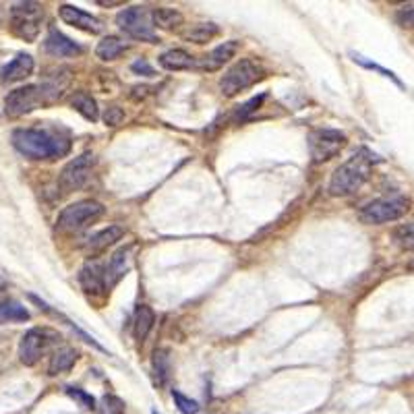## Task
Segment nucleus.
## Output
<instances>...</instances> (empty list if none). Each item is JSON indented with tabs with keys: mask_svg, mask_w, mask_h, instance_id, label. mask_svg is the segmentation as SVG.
<instances>
[{
	"mask_svg": "<svg viewBox=\"0 0 414 414\" xmlns=\"http://www.w3.org/2000/svg\"><path fill=\"white\" fill-rule=\"evenodd\" d=\"M15 149L29 160H58L71 151L69 137L50 129H15L13 131Z\"/></svg>",
	"mask_w": 414,
	"mask_h": 414,
	"instance_id": "obj_1",
	"label": "nucleus"
},
{
	"mask_svg": "<svg viewBox=\"0 0 414 414\" xmlns=\"http://www.w3.org/2000/svg\"><path fill=\"white\" fill-rule=\"evenodd\" d=\"M373 166V156L367 149H360L352 158H348L342 166L335 168L330 178V193L333 197H344L359 191L360 187L369 180Z\"/></svg>",
	"mask_w": 414,
	"mask_h": 414,
	"instance_id": "obj_2",
	"label": "nucleus"
},
{
	"mask_svg": "<svg viewBox=\"0 0 414 414\" xmlns=\"http://www.w3.org/2000/svg\"><path fill=\"white\" fill-rule=\"evenodd\" d=\"M56 98H60V93L56 91L54 87H50L48 83H42V85H25V87H19V89L11 91L6 96V100H4V112L11 118H19V116H25L29 112L42 108L44 104L54 102Z\"/></svg>",
	"mask_w": 414,
	"mask_h": 414,
	"instance_id": "obj_3",
	"label": "nucleus"
},
{
	"mask_svg": "<svg viewBox=\"0 0 414 414\" xmlns=\"http://www.w3.org/2000/svg\"><path fill=\"white\" fill-rule=\"evenodd\" d=\"M104 214V205L98 203V201H77V203H71L69 207H64L58 218H56V228L60 232H67V234H73V232H79L83 228H87L89 224H93L96 220H100Z\"/></svg>",
	"mask_w": 414,
	"mask_h": 414,
	"instance_id": "obj_4",
	"label": "nucleus"
},
{
	"mask_svg": "<svg viewBox=\"0 0 414 414\" xmlns=\"http://www.w3.org/2000/svg\"><path fill=\"white\" fill-rule=\"evenodd\" d=\"M44 21V8L38 2H17L11 8V29L17 38L35 42Z\"/></svg>",
	"mask_w": 414,
	"mask_h": 414,
	"instance_id": "obj_5",
	"label": "nucleus"
},
{
	"mask_svg": "<svg viewBox=\"0 0 414 414\" xmlns=\"http://www.w3.org/2000/svg\"><path fill=\"white\" fill-rule=\"evenodd\" d=\"M410 209V201L406 197H384V199H375L371 203H367L360 209L359 218L364 224L377 226V224H387V222L400 220L402 216H406V212Z\"/></svg>",
	"mask_w": 414,
	"mask_h": 414,
	"instance_id": "obj_6",
	"label": "nucleus"
},
{
	"mask_svg": "<svg viewBox=\"0 0 414 414\" xmlns=\"http://www.w3.org/2000/svg\"><path fill=\"white\" fill-rule=\"evenodd\" d=\"M261 77H263V69L255 60L243 58V60H238L236 64H232L224 73V77L220 79L222 96L232 98V96L248 89L253 83H257Z\"/></svg>",
	"mask_w": 414,
	"mask_h": 414,
	"instance_id": "obj_7",
	"label": "nucleus"
},
{
	"mask_svg": "<svg viewBox=\"0 0 414 414\" xmlns=\"http://www.w3.org/2000/svg\"><path fill=\"white\" fill-rule=\"evenodd\" d=\"M116 25L122 29L125 33H129L131 38L141 40V42H158V35L154 31V21H151V13H147L143 6H131L125 8L116 15Z\"/></svg>",
	"mask_w": 414,
	"mask_h": 414,
	"instance_id": "obj_8",
	"label": "nucleus"
},
{
	"mask_svg": "<svg viewBox=\"0 0 414 414\" xmlns=\"http://www.w3.org/2000/svg\"><path fill=\"white\" fill-rule=\"evenodd\" d=\"M348 143V137L335 129H317L309 135V151L315 164L335 158Z\"/></svg>",
	"mask_w": 414,
	"mask_h": 414,
	"instance_id": "obj_9",
	"label": "nucleus"
},
{
	"mask_svg": "<svg viewBox=\"0 0 414 414\" xmlns=\"http://www.w3.org/2000/svg\"><path fill=\"white\" fill-rule=\"evenodd\" d=\"M96 168V156L91 151H85L79 158L71 160L64 166L58 174V187L64 193H73L79 191L87 185V180L91 178V172Z\"/></svg>",
	"mask_w": 414,
	"mask_h": 414,
	"instance_id": "obj_10",
	"label": "nucleus"
},
{
	"mask_svg": "<svg viewBox=\"0 0 414 414\" xmlns=\"http://www.w3.org/2000/svg\"><path fill=\"white\" fill-rule=\"evenodd\" d=\"M56 340V333L50 330H40V328H33L29 330L21 342H19V360L25 364V367H33L38 360L44 357L46 348Z\"/></svg>",
	"mask_w": 414,
	"mask_h": 414,
	"instance_id": "obj_11",
	"label": "nucleus"
},
{
	"mask_svg": "<svg viewBox=\"0 0 414 414\" xmlns=\"http://www.w3.org/2000/svg\"><path fill=\"white\" fill-rule=\"evenodd\" d=\"M58 17L67 23V25H73V28L83 29L87 33H100L102 31V21L89 13H85L79 6H73V4H60L58 6Z\"/></svg>",
	"mask_w": 414,
	"mask_h": 414,
	"instance_id": "obj_12",
	"label": "nucleus"
},
{
	"mask_svg": "<svg viewBox=\"0 0 414 414\" xmlns=\"http://www.w3.org/2000/svg\"><path fill=\"white\" fill-rule=\"evenodd\" d=\"M44 50L48 54L58 56V58H73V56H79L83 52L79 44H75L71 38H67L56 28H50V31H48V35L44 40Z\"/></svg>",
	"mask_w": 414,
	"mask_h": 414,
	"instance_id": "obj_13",
	"label": "nucleus"
},
{
	"mask_svg": "<svg viewBox=\"0 0 414 414\" xmlns=\"http://www.w3.org/2000/svg\"><path fill=\"white\" fill-rule=\"evenodd\" d=\"M79 284L81 288L91 294V297H102L108 286H106V270H102L98 263H91L87 261L79 272Z\"/></svg>",
	"mask_w": 414,
	"mask_h": 414,
	"instance_id": "obj_14",
	"label": "nucleus"
},
{
	"mask_svg": "<svg viewBox=\"0 0 414 414\" xmlns=\"http://www.w3.org/2000/svg\"><path fill=\"white\" fill-rule=\"evenodd\" d=\"M133 247L118 248L110 257L108 265H106V286L114 288L122 277L127 276V272L131 270V261H133Z\"/></svg>",
	"mask_w": 414,
	"mask_h": 414,
	"instance_id": "obj_15",
	"label": "nucleus"
},
{
	"mask_svg": "<svg viewBox=\"0 0 414 414\" xmlns=\"http://www.w3.org/2000/svg\"><path fill=\"white\" fill-rule=\"evenodd\" d=\"M31 73H33V58L25 52H21L0 69V79L4 83L23 81Z\"/></svg>",
	"mask_w": 414,
	"mask_h": 414,
	"instance_id": "obj_16",
	"label": "nucleus"
},
{
	"mask_svg": "<svg viewBox=\"0 0 414 414\" xmlns=\"http://www.w3.org/2000/svg\"><path fill=\"white\" fill-rule=\"evenodd\" d=\"M238 52V42L236 40H230V42H224L218 48H214L207 56H203L199 60V67L203 71H218L222 69L226 62H230Z\"/></svg>",
	"mask_w": 414,
	"mask_h": 414,
	"instance_id": "obj_17",
	"label": "nucleus"
},
{
	"mask_svg": "<svg viewBox=\"0 0 414 414\" xmlns=\"http://www.w3.org/2000/svg\"><path fill=\"white\" fill-rule=\"evenodd\" d=\"M125 236V228L122 226H116V224H112L108 228H104V230H100L98 234H93L91 238H89V243H87V251L91 253V255H98V253H104L106 248L114 245L116 241H120Z\"/></svg>",
	"mask_w": 414,
	"mask_h": 414,
	"instance_id": "obj_18",
	"label": "nucleus"
},
{
	"mask_svg": "<svg viewBox=\"0 0 414 414\" xmlns=\"http://www.w3.org/2000/svg\"><path fill=\"white\" fill-rule=\"evenodd\" d=\"M151 21H154V28L166 29V31H174L185 23V17L180 11L176 8H170V6H158L151 11Z\"/></svg>",
	"mask_w": 414,
	"mask_h": 414,
	"instance_id": "obj_19",
	"label": "nucleus"
},
{
	"mask_svg": "<svg viewBox=\"0 0 414 414\" xmlns=\"http://www.w3.org/2000/svg\"><path fill=\"white\" fill-rule=\"evenodd\" d=\"M156 323V315L147 304H139L135 311V319H133V333L137 342H145V338L149 335V331Z\"/></svg>",
	"mask_w": 414,
	"mask_h": 414,
	"instance_id": "obj_20",
	"label": "nucleus"
},
{
	"mask_svg": "<svg viewBox=\"0 0 414 414\" xmlns=\"http://www.w3.org/2000/svg\"><path fill=\"white\" fill-rule=\"evenodd\" d=\"M77 359H79V357H77V350H75V348H69V346L58 348L54 355L50 357L48 373H50V375L67 373V371H71V369L75 367Z\"/></svg>",
	"mask_w": 414,
	"mask_h": 414,
	"instance_id": "obj_21",
	"label": "nucleus"
},
{
	"mask_svg": "<svg viewBox=\"0 0 414 414\" xmlns=\"http://www.w3.org/2000/svg\"><path fill=\"white\" fill-rule=\"evenodd\" d=\"M127 48H129V44H125L120 38L108 35V38H104V40L96 46V56H98L100 60H104V62H110V60H116Z\"/></svg>",
	"mask_w": 414,
	"mask_h": 414,
	"instance_id": "obj_22",
	"label": "nucleus"
},
{
	"mask_svg": "<svg viewBox=\"0 0 414 414\" xmlns=\"http://www.w3.org/2000/svg\"><path fill=\"white\" fill-rule=\"evenodd\" d=\"M160 64L164 67L166 71H187V69L193 67L195 60L189 52L174 48V50H168L160 56Z\"/></svg>",
	"mask_w": 414,
	"mask_h": 414,
	"instance_id": "obj_23",
	"label": "nucleus"
},
{
	"mask_svg": "<svg viewBox=\"0 0 414 414\" xmlns=\"http://www.w3.org/2000/svg\"><path fill=\"white\" fill-rule=\"evenodd\" d=\"M29 311L21 303L13 301V299H4L0 301V323H19V321H28Z\"/></svg>",
	"mask_w": 414,
	"mask_h": 414,
	"instance_id": "obj_24",
	"label": "nucleus"
},
{
	"mask_svg": "<svg viewBox=\"0 0 414 414\" xmlns=\"http://www.w3.org/2000/svg\"><path fill=\"white\" fill-rule=\"evenodd\" d=\"M71 106L79 112L85 120H91V122H93V120H98V116H100L96 100H93L89 93H85V91H79V93H75V96H73Z\"/></svg>",
	"mask_w": 414,
	"mask_h": 414,
	"instance_id": "obj_25",
	"label": "nucleus"
},
{
	"mask_svg": "<svg viewBox=\"0 0 414 414\" xmlns=\"http://www.w3.org/2000/svg\"><path fill=\"white\" fill-rule=\"evenodd\" d=\"M216 35H220V28L218 25H214V23H199V25H195L193 29H189L185 33V40L193 42V44H207Z\"/></svg>",
	"mask_w": 414,
	"mask_h": 414,
	"instance_id": "obj_26",
	"label": "nucleus"
},
{
	"mask_svg": "<svg viewBox=\"0 0 414 414\" xmlns=\"http://www.w3.org/2000/svg\"><path fill=\"white\" fill-rule=\"evenodd\" d=\"M154 375L160 386H164L170 375V352L166 348H160L154 352Z\"/></svg>",
	"mask_w": 414,
	"mask_h": 414,
	"instance_id": "obj_27",
	"label": "nucleus"
},
{
	"mask_svg": "<svg viewBox=\"0 0 414 414\" xmlns=\"http://www.w3.org/2000/svg\"><path fill=\"white\" fill-rule=\"evenodd\" d=\"M393 241H396V245L402 248V251H414V218L396 228Z\"/></svg>",
	"mask_w": 414,
	"mask_h": 414,
	"instance_id": "obj_28",
	"label": "nucleus"
},
{
	"mask_svg": "<svg viewBox=\"0 0 414 414\" xmlns=\"http://www.w3.org/2000/svg\"><path fill=\"white\" fill-rule=\"evenodd\" d=\"M172 400H174V404H176V408L180 410V414H197L199 413V404L191 400V398H187L185 393H180L178 389H172Z\"/></svg>",
	"mask_w": 414,
	"mask_h": 414,
	"instance_id": "obj_29",
	"label": "nucleus"
},
{
	"mask_svg": "<svg viewBox=\"0 0 414 414\" xmlns=\"http://www.w3.org/2000/svg\"><path fill=\"white\" fill-rule=\"evenodd\" d=\"M98 414H125V402L116 396H104L98 406Z\"/></svg>",
	"mask_w": 414,
	"mask_h": 414,
	"instance_id": "obj_30",
	"label": "nucleus"
},
{
	"mask_svg": "<svg viewBox=\"0 0 414 414\" xmlns=\"http://www.w3.org/2000/svg\"><path fill=\"white\" fill-rule=\"evenodd\" d=\"M67 393H69L73 400L81 402L83 408H87V410H93V408H96V400H93L89 393H85L83 389H79V387H67Z\"/></svg>",
	"mask_w": 414,
	"mask_h": 414,
	"instance_id": "obj_31",
	"label": "nucleus"
},
{
	"mask_svg": "<svg viewBox=\"0 0 414 414\" xmlns=\"http://www.w3.org/2000/svg\"><path fill=\"white\" fill-rule=\"evenodd\" d=\"M125 120V110L120 106H108L104 112V122L106 127H118Z\"/></svg>",
	"mask_w": 414,
	"mask_h": 414,
	"instance_id": "obj_32",
	"label": "nucleus"
},
{
	"mask_svg": "<svg viewBox=\"0 0 414 414\" xmlns=\"http://www.w3.org/2000/svg\"><path fill=\"white\" fill-rule=\"evenodd\" d=\"M396 21H398L402 28L414 29V6L413 8H402V11H398Z\"/></svg>",
	"mask_w": 414,
	"mask_h": 414,
	"instance_id": "obj_33",
	"label": "nucleus"
},
{
	"mask_svg": "<svg viewBox=\"0 0 414 414\" xmlns=\"http://www.w3.org/2000/svg\"><path fill=\"white\" fill-rule=\"evenodd\" d=\"M355 60H357V62H360L362 67H367V69H375V71H379V73H381L384 77H389V79H393V81L398 83V85H402V83L398 81V77H396V75H393L391 71H386V69H381L379 64H373V62H369V60H364V58H360V56H355Z\"/></svg>",
	"mask_w": 414,
	"mask_h": 414,
	"instance_id": "obj_34",
	"label": "nucleus"
},
{
	"mask_svg": "<svg viewBox=\"0 0 414 414\" xmlns=\"http://www.w3.org/2000/svg\"><path fill=\"white\" fill-rule=\"evenodd\" d=\"M135 73H143V75H147V77H151L154 75V69L145 62V60H137V62H133V67H131Z\"/></svg>",
	"mask_w": 414,
	"mask_h": 414,
	"instance_id": "obj_35",
	"label": "nucleus"
},
{
	"mask_svg": "<svg viewBox=\"0 0 414 414\" xmlns=\"http://www.w3.org/2000/svg\"><path fill=\"white\" fill-rule=\"evenodd\" d=\"M4 286H6V280L0 276V290H4Z\"/></svg>",
	"mask_w": 414,
	"mask_h": 414,
	"instance_id": "obj_36",
	"label": "nucleus"
},
{
	"mask_svg": "<svg viewBox=\"0 0 414 414\" xmlns=\"http://www.w3.org/2000/svg\"><path fill=\"white\" fill-rule=\"evenodd\" d=\"M408 268H410V270H414V259L410 261V263H408Z\"/></svg>",
	"mask_w": 414,
	"mask_h": 414,
	"instance_id": "obj_37",
	"label": "nucleus"
},
{
	"mask_svg": "<svg viewBox=\"0 0 414 414\" xmlns=\"http://www.w3.org/2000/svg\"><path fill=\"white\" fill-rule=\"evenodd\" d=\"M154 414H158V413H154Z\"/></svg>",
	"mask_w": 414,
	"mask_h": 414,
	"instance_id": "obj_38",
	"label": "nucleus"
}]
</instances>
